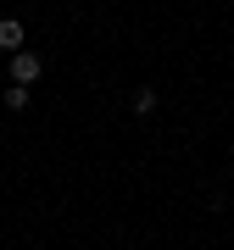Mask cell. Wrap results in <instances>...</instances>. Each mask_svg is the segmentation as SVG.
<instances>
[{"mask_svg":"<svg viewBox=\"0 0 234 250\" xmlns=\"http://www.w3.org/2000/svg\"><path fill=\"white\" fill-rule=\"evenodd\" d=\"M39 72H45V62H39L34 50H17V56H11V78H17V83H34Z\"/></svg>","mask_w":234,"mask_h":250,"instance_id":"6da1fadb","label":"cell"},{"mask_svg":"<svg viewBox=\"0 0 234 250\" xmlns=\"http://www.w3.org/2000/svg\"><path fill=\"white\" fill-rule=\"evenodd\" d=\"M23 39H28V34H23V22H17V17H0V50L17 56V50H23Z\"/></svg>","mask_w":234,"mask_h":250,"instance_id":"7a4b0ae2","label":"cell"},{"mask_svg":"<svg viewBox=\"0 0 234 250\" xmlns=\"http://www.w3.org/2000/svg\"><path fill=\"white\" fill-rule=\"evenodd\" d=\"M28 106V83H11L6 89V111H23Z\"/></svg>","mask_w":234,"mask_h":250,"instance_id":"3957f363","label":"cell"},{"mask_svg":"<svg viewBox=\"0 0 234 250\" xmlns=\"http://www.w3.org/2000/svg\"><path fill=\"white\" fill-rule=\"evenodd\" d=\"M134 111H156V89H134Z\"/></svg>","mask_w":234,"mask_h":250,"instance_id":"277c9868","label":"cell"}]
</instances>
